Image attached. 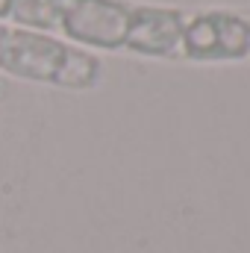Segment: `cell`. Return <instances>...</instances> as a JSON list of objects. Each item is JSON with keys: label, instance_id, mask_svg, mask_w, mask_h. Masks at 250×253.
Segmentation results:
<instances>
[{"label": "cell", "instance_id": "6da1fadb", "mask_svg": "<svg viewBox=\"0 0 250 253\" xmlns=\"http://www.w3.org/2000/svg\"><path fill=\"white\" fill-rule=\"evenodd\" d=\"M132 9L112 0H68L59 27L71 39L94 47H118L126 42Z\"/></svg>", "mask_w": 250, "mask_h": 253}]
</instances>
